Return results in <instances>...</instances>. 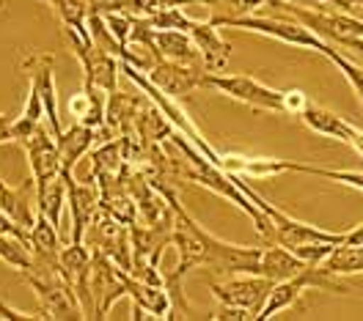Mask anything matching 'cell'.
I'll use <instances>...</instances> for the list:
<instances>
[{
    "instance_id": "cell-1",
    "label": "cell",
    "mask_w": 363,
    "mask_h": 321,
    "mask_svg": "<svg viewBox=\"0 0 363 321\" xmlns=\"http://www.w3.org/2000/svg\"><path fill=\"white\" fill-rule=\"evenodd\" d=\"M215 25L220 28H237V30H248V33H259L275 42H284L289 47H303V49H314L319 55L330 58L339 47H333L330 42H325L322 36H317L311 28H306L303 23H286V20H275V17H259V14H245V17H231V20H215L209 17Z\"/></svg>"
},
{
    "instance_id": "cell-2",
    "label": "cell",
    "mask_w": 363,
    "mask_h": 321,
    "mask_svg": "<svg viewBox=\"0 0 363 321\" xmlns=\"http://www.w3.org/2000/svg\"><path fill=\"white\" fill-rule=\"evenodd\" d=\"M201 88H215L228 99H234L240 105H248L250 110H259V113H284V91L259 83L250 74L206 71L204 80H201Z\"/></svg>"
},
{
    "instance_id": "cell-3",
    "label": "cell",
    "mask_w": 363,
    "mask_h": 321,
    "mask_svg": "<svg viewBox=\"0 0 363 321\" xmlns=\"http://www.w3.org/2000/svg\"><path fill=\"white\" fill-rule=\"evenodd\" d=\"M333 277L336 275H330V272L319 264V267H308L306 272L289 277V280H278V283L272 286V291H270V297H267V302H264V308L259 310L256 321H267V319H272L275 313H281V310H289V308H292L308 288L333 291V294H347V286L336 283Z\"/></svg>"
},
{
    "instance_id": "cell-4",
    "label": "cell",
    "mask_w": 363,
    "mask_h": 321,
    "mask_svg": "<svg viewBox=\"0 0 363 321\" xmlns=\"http://www.w3.org/2000/svg\"><path fill=\"white\" fill-rule=\"evenodd\" d=\"M30 288L36 291V302H39V313L42 319H86V310L80 305V299L74 294V288L69 286L64 275L39 277V275H25Z\"/></svg>"
},
{
    "instance_id": "cell-5",
    "label": "cell",
    "mask_w": 363,
    "mask_h": 321,
    "mask_svg": "<svg viewBox=\"0 0 363 321\" xmlns=\"http://www.w3.org/2000/svg\"><path fill=\"white\" fill-rule=\"evenodd\" d=\"M206 286H209L212 297L218 299L220 305L242 308V310H248L250 316L256 319L259 310L264 308L267 297H270V291L275 283L264 275H242V277H228L226 283H215V280H209Z\"/></svg>"
},
{
    "instance_id": "cell-6",
    "label": "cell",
    "mask_w": 363,
    "mask_h": 321,
    "mask_svg": "<svg viewBox=\"0 0 363 321\" xmlns=\"http://www.w3.org/2000/svg\"><path fill=\"white\" fill-rule=\"evenodd\" d=\"M23 69L28 71L30 88L39 91L42 105H45V121L50 124L52 135L58 138L61 129V118H58V88H55V55L52 52H30L25 55Z\"/></svg>"
},
{
    "instance_id": "cell-7",
    "label": "cell",
    "mask_w": 363,
    "mask_h": 321,
    "mask_svg": "<svg viewBox=\"0 0 363 321\" xmlns=\"http://www.w3.org/2000/svg\"><path fill=\"white\" fill-rule=\"evenodd\" d=\"M23 148L30 162V179L36 187L61 176V148H58V140L52 135L50 124H42L30 138H25Z\"/></svg>"
},
{
    "instance_id": "cell-8",
    "label": "cell",
    "mask_w": 363,
    "mask_h": 321,
    "mask_svg": "<svg viewBox=\"0 0 363 321\" xmlns=\"http://www.w3.org/2000/svg\"><path fill=\"white\" fill-rule=\"evenodd\" d=\"M127 299L133 302V316L130 319H177L174 316V302L165 286L146 283L135 275H127Z\"/></svg>"
},
{
    "instance_id": "cell-9",
    "label": "cell",
    "mask_w": 363,
    "mask_h": 321,
    "mask_svg": "<svg viewBox=\"0 0 363 321\" xmlns=\"http://www.w3.org/2000/svg\"><path fill=\"white\" fill-rule=\"evenodd\" d=\"M69 189V211H72V242H83L94 217L102 209V195L94 184H80L74 173H64Z\"/></svg>"
},
{
    "instance_id": "cell-10",
    "label": "cell",
    "mask_w": 363,
    "mask_h": 321,
    "mask_svg": "<svg viewBox=\"0 0 363 321\" xmlns=\"http://www.w3.org/2000/svg\"><path fill=\"white\" fill-rule=\"evenodd\" d=\"M204 74V66H184V64H174V61H165V58H160L157 64L146 71L152 86L160 88L162 93H168V96H174V99L182 93H190L193 88H201Z\"/></svg>"
},
{
    "instance_id": "cell-11",
    "label": "cell",
    "mask_w": 363,
    "mask_h": 321,
    "mask_svg": "<svg viewBox=\"0 0 363 321\" xmlns=\"http://www.w3.org/2000/svg\"><path fill=\"white\" fill-rule=\"evenodd\" d=\"M187 36L196 42L199 52H201V61H204L206 71H223L231 61V45L220 36V25H215L212 20L199 23L193 20Z\"/></svg>"
},
{
    "instance_id": "cell-12",
    "label": "cell",
    "mask_w": 363,
    "mask_h": 321,
    "mask_svg": "<svg viewBox=\"0 0 363 321\" xmlns=\"http://www.w3.org/2000/svg\"><path fill=\"white\" fill-rule=\"evenodd\" d=\"M0 209L17 220L23 228H33L36 217H39V201H36V184L33 179H28L23 187H9L6 182H0Z\"/></svg>"
},
{
    "instance_id": "cell-13",
    "label": "cell",
    "mask_w": 363,
    "mask_h": 321,
    "mask_svg": "<svg viewBox=\"0 0 363 321\" xmlns=\"http://www.w3.org/2000/svg\"><path fill=\"white\" fill-rule=\"evenodd\" d=\"M99 138H105L102 129L86 127L80 121H74L72 127H67L55 138L58 140V148H61V173H74V165L83 160V154H89Z\"/></svg>"
},
{
    "instance_id": "cell-14",
    "label": "cell",
    "mask_w": 363,
    "mask_h": 321,
    "mask_svg": "<svg viewBox=\"0 0 363 321\" xmlns=\"http://www.w3.org/2000/svg\"><path fill=\"white\" fill-rule=\"evenodd\" d=\"M303 162L270 160V157H245V154H223V170L250 179H270L278 173H300Z\"/></svg>"
},
{
    "instance_id": "cell-15",
    "label": "cell",
    "mask_w": 363,
    "mask_h": 321,
    "mask_svg": "<svg viewBox=\"0 0 363 321\" xmlns=\"http://www.w3.org/2000/svg\"><path fill=\"white\" fill-rule=\"evenodd\" d=\"M152 42L157 47V52L165 61H174V64H184V66H204L201 61V52L196 42L184 33V30H152Z\"/></svg>"
},
{
    "instance_id": "cell-16",
    "label": "cell",
    "mask_w": 363,
    "mask_h": 321,
    "mask_svg": "<svg viewBox=\"0 0 363 321\" xmlns=\"http://www.w3.org/2000/svg\"><path fill=\"white\" fill-rule=\"evenodd\" d=\"M297 118H300L311 132L339 140V143H350L352 129H355L350 121H344L341 115H336L333 110H328V107H322V105H317V102H308L306 110L297 115Z\"/></svg>"
},
{
    "instance_id": "cell-17",
    "label": "cell",
    "mask_w": 363,
    "mask_h": 321,
    "mask_svg": "<svg viewBox=\"0 0 363 321\" xmlns=\"http://www.w3.org/2000/svg\"><path fill=\"white\" fill-rule=\"evenodd\" d=\"M306 269H308V264L300 261L289 247H284V245H264L259 275L270 277L272 283H278V280H289V277L300 275Z\"/></svg>"
},
{
    "instance_id": "cell-18",
    "label": "cell",
    "mask_w": 363,
    "mask_h": 321,
    "mask_svg": "<svg viewBox=\"0 0 363 321\" xmlns=\"http://www.w3.org/2000/svg\"><path fill=\"white\" fill-rule=\"evenodd\" d=\"M69 110L74 115V121H80L86 127H94V129H102L105 127V115H108L105 91L91 86V83H83V91L77 93V96H72Z\"/></svg>"
},
{
    "instance_id": "cell-19",
    "label": "cell",
    "mask_w": 363,
    "mask_h": 321,
    "mask_svg": "<svg viewBox=\"0 0 363 321\" xmlns=\"http://www.w3.org/2000/svg\"><path fill=\"white\" fill-rule=\"evenodd\" d=\"M193 0H91V11L96 14H111V11H121V14H133V17H152L162 8H182Z\"/></svg>"
},
{
    "instance_id": "cell-20",
    "label": "cell",
    "mask_w": 363,
    "mask_h": 321,
    "mask_svg": "<svg viewBox=\"0 0 363 321\" xmlns=\"http://www.w3.org/2000/svg\"><path fill=\"white\" fill-rule=\"evenodd\" d=\"M36 201H39V214H45L52 226L61 228V211L69 204V189L64 173L55 176V179H50L42 187H36Z\"/></svg>"
},
{
    "instance_id": "cell-21",
    "label": "cell",
    "mask_w": 363,
    "mask_h": 321,
    "mask_svg": "<svg viewBox=\"0 0 363 321\" xmlns=\"http://www.w3.org/2000/svg\"><path fill=\"white\" fill-rule=\"evenodd\" d=\"M322 267L330 272V275H363V245H350V242H341L336 245L330 255L322 261Z\"/></svg>"
},
{
    "instance_id": "cell-22",
    "label": "cell",
    "mask_w": 363,
    "mask_h": 321,
    "mask_svg": "<svg viewBox=\"0 0 363 321\" xmlns=\"http://www.w3.org/2000/svg\"><path fill=\"white\" fill-rule=\"evenodd\" d=\"M0 258L20 269V272H30L33 269V250H30V242L20 239V236H9V233H0Z\"/></svg>"
},
{
    "instance_id": "cell-23",
    "label": "cell",
    "mask_w": 363,
    "mask_h": 321,
    "mask_svg": "<svg viewBox=\"0 0 363 321\" xmlns=\"http://www.w3.org/2000/svg\"><path fill=\"white\" fill-rule=\"evenodd\" d=\"M193 3L209 6L215 20H231V17H245L264 8L270 0H193Z\"/></svg>"
},
{
    "instance_id": "cell-24",
    "label": "cell",
    "mask_w": 363,
    "mask_h": 321,
    "mask_svg": "<svg viewBox=\"0 0 363 321\" xmlns=\"http://www.w3.org/2000/svg\"><path fill=\"white\" fill-rule=\"evenodd\" d=\"M330 61H333L336 69L344 74V80L350 83V88L355 91V96H358V102H361V107H363V66L358 61H352L350 55H344L341 49H336V52L330 55Z\"/></svg>"
},
{
    "instance_id": "cell-25",
    "label": "cell",
    "mask_w": 363,
    "mask_h": 321,
    "mask_svg": "<svg viewBox=\"0 0 363 321\" xmlns=\"http://www.w3.org/2000/svg\"><path fill=\"white\" fill-rule=\"evenodd\" d=\"M308 102H311V99L300 91V88H289V91H284V115H300L303 110H306V105H308Z\"/></svg>"
},
{
    "instance_id": "cell-26",
    "label": "cell",
    "mask_w": 363,
    "mask_h": 321,
    "mask_svg": "<svg viewBox=\"0 0 363 321\" xmlns=\"http://www.w3.org/2000/svg\"><path fill=\"white\" fill-rule=\"evenodd\" d=\"M45 321L42 319V313H23V310H14V308H9L3 299H0V321Z\"/></svg>"
},
{
    "instance_id": "cell-27",
    "label": "cell",
    "mask_w": 363,
    "mask_h": 321,
    "mask_svg": "<svg viewBox=\"0 0 363 321\" xmlns=\"http://www.w3.org/2000/svg\"><path fill=\"white\" fill-rule=\"evenodd\" d=\"M209 319H218V321H228V319H237V321H248L253 319L248 310H242V308H231V305H220V310L218 313H212Z\"/></svg>"
},
{
    "instance_id": "cell-28",
    "label": "cell",
    "mask_w": 363,
    "mask_h": 321,
    "mask_svg": "<svg viewBox=\"0 0 363 321\" xmlns=\"http://www.w3.org/2000/svg\"><path fill=\"white\" fill-rule=\"evenodd\" d=\"M286 3H297V6H311V8H325V6H339V8H350L347 0H286Z\"/></svg>"
},
{
    "instance_id": "cell-29",
    "label": "cell",
    "mask_w": 363,
    "mask_h": 321,
    "mask_svg": "<svg viewBox=\"0 0 363 321\" xmlns=\"http://www.w3.org/2000/svg\"><path fill=\"white\" fill-rule=\"evenodd\" d=\"M11 127H14V121H11L9 115L0 113V146H3V143H11V140H14V132H11Z\"/></svg>"
},
{
    "instance_id": "cell-30",
    "label": "cell",
    "mask_w": 363,
    "mask_h": 321,
    "mask_svg": "<svg viewBox=\"0 0 363 321\" xmlns=\"http://www.w3.org/2000/svg\"><path fill=\"white\" fill-rule=\"evenodd\" d=\"M344 242H350V245H363V223H358L355 228L347 230V236H344Z\"/></svg>"
},
{
    "instance_id": "cell-31",
    "label": "cell",
    "mask_w": 363,
    "mask_h": 321,
    "mask_svg": "<svg viewBox=\"0 0 363 321\" xmlns=\"http://www.w3.org/2000/svg\"><path fill=\"white\" fill-rule=\"evenodd\" d=\"M347 146H350V148H355V151L363 157V129H358V127H355V129H352V138H350V143H347Z\"/></svg>"
},
{
    "instance_id": "cell-32",
    "label": "cell",
    "mask_w": 363,
    "mask_h": 321,
    "mask_svg": "<svg viewBox=\"0 0 363 321\" xmlns=\"http://www.w3.org/2000/svg\"><path fill=\"white\" fill-rule=\"evenodd\" d=\"M45 3H55V0H45Z\"/></svg>"
},
{
    "instance_id": "cell-33",
    "label": "cell",
    "mask_w": 363,
    "mask_h": 321,
    "mask_svg": "<svg viewBox=\"0 0 363 321\" xmlns=\"http://www.w3.org/2000/svg\"><path fill=\"white\" fill-rule=\"evenodd\" d=\"M0 3H3V0H0Z\"/></svg>"
}]
</instances>
